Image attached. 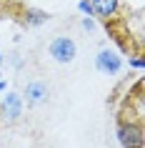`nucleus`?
I'll return each instance as SVG.
<instances>
[{
    "label": "nucleus",
    "instance_id": "obj_7",
    "mask_svg": "<svg viewBox=\"0 0 145 148\" xmlns=\"http://www.w3.org/2000/svg\"><path fill=\"white\" fill-rule=\"evenodd\" d=\"M23 23L28 28H40V25L50 23V15H48L45 10H38V8H28L23 13Z\"/></svg>",
    "mask_w": 145,
    "mask_h": 148
},
{
    "label": "nucleus",
    "instance_id": "obj_8",
    "mask_svg": "<svg viewBox=\"0 0 145 148\" xmlns=\"http://www.w3.org/2000/svg\"><path fill=\"white\" fill-rule=\"evenodd\" d=\"M80 25H83V30H88V33H93V30H95V20H93V15H83Z\"/></svg>",
    "mask_w": 145,
    "mask_h": 148
},
{
    "label": "nucleus",
    "instance_id": "obj_2",
    "mask_svg": "<svg viewBox=\"0 0 145 148\" xmlns=\"http://www.w3.org/2000/svg\"><path fill=\"white\" fill-rule=\"evenodd\" d=\"M48 55H50L55 63H60V65H68V63L75 60V55H78V45H75V40L68 38V35H58V38L50 40V45H48Z\"/></svg>",
    "mask_w": 145,
    "mask_h": 148
},
{
    "label": "nucleus",
    "instance_id": "obj_1",
    "mask_svg": "<svg viewBox=\"0 0 145 148\" xmlns=\"http://www.w3.org/2000/svg\"><path fill=\"white\" fill-rule=\"evenodd\" d=\"M115 136H118L120 148H143L145 146V128L135 118H123L118 123Z\"/></svg>",
    "mask_w": 145,
    "mask_h": 148
},
{
    "label": "nucleus",
    "instance_id": "obj_10",
    "mask_svg": "<svg viewBox=\"0 0 145 148\" xmlns=\"http://www.w3.org/2000/svg\"><path fill=\"white\" fill-rule=\"evenodd\" d=\"M130 65H133L135 70H143L145 68V60H143V58H130Z\"/></svg>",
    "mask_w": 145,
    "mask_h": 148
},
{
    "label": "nucleus",
    "instance_id": "obj_12",
    "mask_svg": "<svg viewBox=\"0 0 145 148\" xmlns=\"http://www.w3.org/2000/svg\"><path fill=\"white\" fill-rule=\"evenodd\" d=\"M5 90H8V83H5V80L0 78V93H5Z\"/></svg>",
    "mask_w": 145,
    "mask_h": 148
},
{
    "label": "nucleus",
    "instance_id": "obj_6",
    "mask_svg": "<svg viewBox=\"0 0 145 148\" xmlns=\"http://www.w3.org/2000/svg\"><path fill=\"white\" fill-rule=\"evenodd\" d=\"M90 5H93V15L105 23L120 13V0H90Z\"/></svg>",
    "mask_w": 145,
    "mask_h": 148
},
{
    "label": "nucleus",
    "instance_id": "obj_13",
    "mask_svg": "<svg viewBox=\"0 0 145 148\" xmlns=\"http://www.w3.org/2000/svg\"><path fill=\"white\" fill-rule=\"evenodd\" d=\"M3 60H5V55L0 53V78H3Z\"/></svg>",
    "mask_w": 145,
    "mask_h": 148
},
{
    "label": "nucleus",
    "instance_id": "obj_4",
    "mask_svg": "<svg viewBox=\"0 0 145 148\" xmlns=\"http://www.w3.org/2000/svg\"><path fill=\"white\" fill-rule=\"evenodd\" d=\"M23 110H25V101L20 93H5L3 103H0V116L5 118L8 123H18L20 118H23Z\"/></svg>",
    "mask_w": 145,
    "mask_h": 148
},
{
    "label": "nucleus",
    "instance_id": "obj_11",
    "mask_svg": "<svg viewBox=\"0 0 145 148\" xmlns=\"http://www.w3.org/2000/svg\"><path fill=\"white\" fill-rule=\"evenodd\" d=\"M10 60H13V65H15V68H20V65H23V60H20V58H15V55H13Z\"/></svg>",
    "mask_w": 145,
    "mask_h": 148
},
{
    "label": "nucleus",
    "instance_id": "obj_3",
    "mask_svg": "<svg viewBox=\"0 0 145 148\" xmlns=\"http://www.w3.org/2000/svg\"><path fill=\"white\" fill-rule=\"evenodd\" d=\"M95 70L103 73V75H118V73L123 70L120 53H115L113 48H103V50H98V55H95Z\"/></svg>",
    "mask_w": 145,
    "mask_h": 148
},
{
    "label": "nucleus",
    "instance_id": "obj_9",
    "mask_svg": "<svg viewBox=\"0 0 145 148\" xmlns=\"http://www.w3.org/2000/svg\"><path fill=\"white\" fill-rule=\"evenodd\" d=\"M78 10L83 13V15H93V5H90V0H80L78 3ZM95 18V15H93Z\"/></svg>",
    "mask_w": 145,
    "mask_h": 148
},
{
    "label": "nucleus",
    "instance_id": "obj_5",
    "mask_svg": "<svg viewBox=\"0 0 145 148\" xmlns=\"http://www.w3.org/2000/svg\"><path fill=\"white\" fill-rule=\"evenodd\" d=\"M48 95H50L48 83H43V80H30L25 86V90H23V101L28 106H43V103H48Z\"/></svg>",
    "mask_w": 145,
    "mask_h": 148
},
{
    "label": "nucleus",
    "instance_id": "obj_14",
    "mask_svg": "<svg viewBox=\"0 0 145 148\" xmlns=\"http://www.w3.org/2000/svg\"><path fill=\"white\" fill-rule=\"evenodd\" d=\"M3 8H5V0H0V10H3Z\"/></svg>",
    "mask_w": 145,
    "mask_h": 148
}]
</instances>
